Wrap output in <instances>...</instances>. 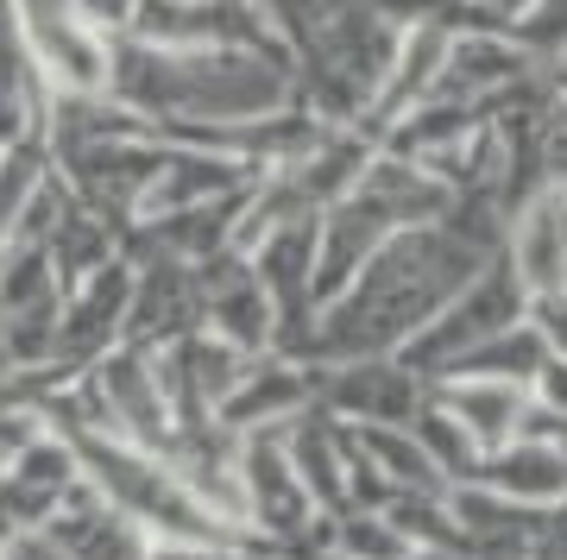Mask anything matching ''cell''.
Returning <instances> with one entry per match:
<instances>
[{
	"mask_svg": "<svg viewBox=\"0 0 567 560\" xmlns=\"http://www.w3.org/2000/svg\"><path fill=\"white\" fill-rule=\"evenodd\" d=\"M486 252L461 246L447 227H410L379 246L341 302L316 315V341L303 365H353V360H398L466 283L486 271Z\"/></svg>",
	"mask_w": 567,
	"mask_h": 560,
	"instance_id": "6da1fadb",
	"label": "cell"
},
{
	"mask_svg": "<svg viewBox=\"0 0 567 560\" xmlns=\"http://www.w3.org/2000/svg\"><path fill=\"white\" fill-rule=\"evenodd\" d=\"M517 321H529V290L517 283L511 259L498 252V259H492L486 271H480V278L466 283L461 297L447 302L442 315L429 321L416 341H404L398 365H404V372H416L423 384H435V378L447 372V365L461 360V353H473L480 341L505 334V328H517Z\"/></svg>",
	"mask_w": 567,
	"mask_h": 560,
	"instance_id": "7a4b0ae2",
	"label": "cell"
},
{
	"mask_svg": "<svg viewBox=\"0 0 567 560\" xmlns=\"http://www.w3.org/2000/svg\"><path fill=\"white\" fill-rule=\"evenodd\" d=\"M82 384H89V397H95V409H102L107 435L164 460V447H171V435H177V422H171V409H164L152 353H140V346H114V353H102V360L82 372Z\"/></svg>",
	"mask_w": 567,
	"mask_h": 560,
	"instance_id": "3957f363",
	"label": "cell"
},
{
	"mask_svg": "<svg viewBox=\"0 0 567 560\" xmlns=\"http://www.w3.org/2000/svg\"><path fill=\"white\" fill-rule=\"evenodd\" d=\"M391 234H404V227H398V220H391L372 196H360V189L316 215V271H309L316 315H322L328 302H341L347 290H353V278L379 259V246H385Z\"/></svg>",
	"mask_w": 567,
	"mask_h": 560,
	"instance_id": "277c9868",
	"label": "cell"
},
{
	"mask_svg": "<svg viewBox=\"0 0 567 560\" xmlns=\"http://www.w3.org/2000/svg\"><path fill=\"white\" fill-rule=\"evenodd\" d=\"M133 265V302H126V334L121 346L164 353V346L189 341L203 328V297L189 283V265L164 259V252H121Z\"/></svg>",
	"mask_w": 567,
	"mask_h": 560,
	"instance_id": "5b68a950",
	"label": "cell"
},
{
	"mask_svg": "<svg viewBox=\"0 0 567 560\" xmlns=\"http://www.w3.org/2000/svg\"><path fill=\"white\" fill-rule=\"evenodd\" d=\"M126 302H133V265L114 259L102 265L95 278H82L70 297L58 302V346H51V365L63 372H89V365L114 353L126 334Z\"/></svg>",
	"mask_w": 567,
	"mask_h": 560,
	"instance_id": "8992f818",
	"label": "cell"
},
{
	"mask_svg": "<svg viewBox=\"0 0 567 560\" xmlns=\"http://www.w3.org/2000/svg\"><path fill=\"white\" fill-rule=\"evenodd\" d=\"M44 536L58 541L63 560H152L158 554V541L145 536L133 517H121L114 504L95 491V485H70L44 522Z\"/></svg>",
	"mask_w": 567,
	"mask_h": 560,
	"instance_id": "52a82bcc",
	"label": "cell"
},
{
	"mask_svg": "<svg viewBox=\"0 0 567 560\" xmlns=\"http://www.w3.org/2000/svg\"><path fill=\"white\" fill-rule=\"evenodd\" d=\"M505 259L517 271V283L529 290V302L567 297V183L543 189L536 201H524L511 215Z\"/></svg>",
	"mask_w": 567,
	"mask_h": 560,
	"instance_id": "ba28073f",
	"label": "cell"
},
{
	"mask_svg": "<svg viewBox=\"0 0 567 560\" xmlns=\"http://www.w3.org/2000/svg\"><path fill=\"white\" fill-rule=\"evenodd\" d=\"M529 76H536V63H529V51L511 32H461V39H447V63H442L435 95L466 101V107L486 114L492 101H505Z\"/></svg>",
	"mask_w": 567,
	"mask_h": 560,
	"instance_id": "9c48e42d",
	"label": "cell"
},
{
	"mask_svg": "<svg viewBox=\"0 0 567 560\" xmlns=\"http://www.w3.org/2000/svg\"><path fill=\"white\" fill-rule=\"evenodd\" d=\"M309 403H316V365L265 353V360H252L240 391L215 409V422L234 428V435H252V428H284V422H297Z\"/></svg>",
	"mask_w": 567,
	"mask_h": 560,
	"instance_id": "30bf717a",
	"label": "cell"
},
{
	"mask_svg": "<svg viewBox=\"0 0 567 560\" xmlns=\"http://www.w3.org/2000/svg\"><path fill=\"white\" fill-rule=\"evenodd\" d=\"M429 403L461 422L466 440H473L480 460H486V454H498V447L517 440L524 409H529V391L524 384H498V378H435L429 384Z\"/></svg>",
	"mask_w": 567,
	"mask_h": 560,
	"instance_id": "8fae6325",
	"label": "cell"
},
{
	"mask_svg": "<svg viewBox=\"0 0 567 560\" xmlns=\"http://www.w3.org/2000/svg\"><path fill=\"white\" fill-rule=\"evenodd\" d=\"M473 485H486L492 498L517 504V510H561L567 504V447H548V440H511L498 454L480 460Z\"/></svg>",
	"mask_w": 567,
	"mask_h": 560,
	"instance_id": "7c38bea8",
	"label": "cell"
},
{
	"mask_svg": "<svg viewBox=\"0 0 567 560\" xmlns=\"http://www.w3.org/2000/svg\"><path fill=\"white\" fill-rule=\"evenodd\" d=\"M360 196H372L379 201V208H385L391 220H398V227H435V220H442V208L454 196H447L442 183L429 177L423 164H404V158H385V152H379V158L365 164V177H360Z\"/></svg>",
	"mask_w": 567,
	"mask_h": 560,
	"instance_id": "4fadbf2b",
	"label": "cell"
},
{
	"mask_svg": "<svg viewBox=\"0 0 567 560\" xmlns=\"http://www.w3.org/2000/svg\"><path fill=\"white\" fill-rule=\"evenodd\" d=\"M347 440L360 447V460L379 473V479L391 485V491H423V498H442L447 485H442V473L429 466V454L410 440V428H347Z\"/></svg>",
	"mask_w": 567,
	"mask_h": 560,
	"instance_id": "5bb4252c",
	"label": "cell"
},
{
	"mask_svg": "<svg viewBox=\"0 0 567 560\" xmlns=\"http://www.w3.org/2000/svg\"><path fill=\"white\" fill-rule=\"evenodd\" d=\"M543 360H548L543 328H536V321H517V328H505V334L480 341L473 353H461L442 378H498V384H524L529 391V378H536V365Z\"/></svg>",
	"mask_w": 567,
	"mask_h": 560,
	"instance_id": "9a60e30c",
	"label": "cell"
},
{
	"mask_svg": "<svg viewBox=\"0 0 567 560\" xmlns=\"http://www.w3.org/2000/svg\"><path fill=\"white\" fill-rule=\"evenodd\" d=\"M410 440L429 454V466L442 473V485H473V473H480V447L466 440V428L447 409H435V403L423 397V409L410 416Z\"/></svg>",
	"mask_w": 567,
	"mask_h": 560,
	"instance_id": "2e32d148",
	"label": "cell"
},
{
	"mask_svg": "<svg viewBox=\"0 0 567 560\" xmlns=\"http://www.w3.org/2000/svg\"><path fill=\"white\" fill-rule=\"evenodd\" d=\"M44 177H51L44 139H20V145L0 152V259H7V240H13V227H20L25 201L44 189Z\"/></svg>",
	"mask_w": 567,
	"mask_h": 560,
	"instance_id": "e0dca14e",
	"label": "cell"
},
{
	"mask_svg": "<svg viewBox=\"0 0 567 560\" xmlns=\"http://www.w3.org/2000/svg\"><path fill=\"white\" fill-rule=\"evenodd\" d=\"M328 548L341 560H404L410 554V541L379 510H341V517H328Z\"/></svg>",
	"mask_w": 567,
	"mask_h": 560,
	"instance_id": "ac0fdd59",
	"label": "cell"
},
{
	"mask_svg": "<svg viewBox=\"0 0 567 560\" xmlns=\"http://www.w3.org/2000/svg\"><path fill=\"white\" fill-rule=\"evenodd\" d=\"M511 39L529 51L536 70H555V63L567 58V0H536L524 20L511 25Z\"/></svg>",
	"mask_w": 567,
	"mask_h": 560,
	"instance_id": "d6986e66",
	"label": "cell"
},
{
	"mask_svg": "<svg viewBox=\"0 0 567 560\" xmlns=\"http://www.w3.org/2000/svg\"><path fill=\"white\" fill-rule=\"evenodd\" d=\"M70 13H76L95 39H126V25H133V13H140V0H70Z\"/></svg>",
	"mask_w": 567,
	"mask_h": 560,
	"instance_id": "ffe728a7",
	"label": "cell"
},
{
	"mask_svg": "<svg viewBox=\"0 0 567 560\" xmlns=\"http://www.w3.org/2000/svg\"><path fill=\"white\" fill-rule=\"evenodd\" d=\"M0 560H63V554H58V541L44 536V529H25V536L0 541Z\"/></svg>",
	"mask_w": 567,
	"mask_h": 560,
	"instance_id": "44dd1931",
	"label": "cell"
},
{
	"mask_svg": "<svg viewBox=\"0 0 567 560\" xmlns=\"http://www.w3.org/2000/svg\"><path fill=\"white\" fill-rule=\"evenodd\" d=\"M480 7H486L492 20H505V25H517L529 13V7H536V0H480Z\"/></svg>",
	"mask_w": 567,
	"mask_h": 560,
	"instance_id": "7402d4cb",
	"label": "cell"
},
{
	"mask_svg": "<svg viewBox=\"0 0 567 560\" xmlns=\"http://www.w3.org/2000/svg\"><path fill=\"white\" fill-rule=\"evenodd\" d=\"M404 560H466V554H404Z\"/></svg>",
	"mask_w": 567,
	"mask_h": 560,
	"instance_id": "603a6c76",
	"label": "cell"
}]
</instances>
